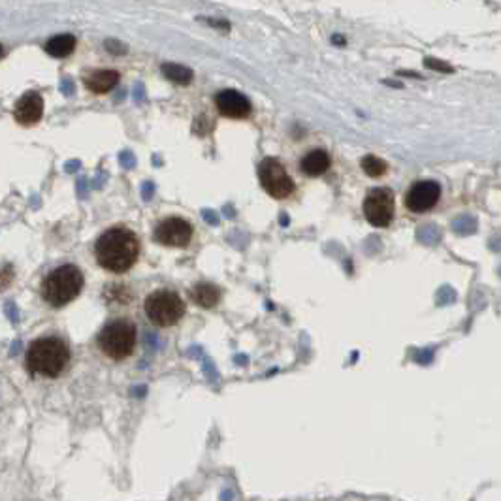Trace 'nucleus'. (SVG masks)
Returning a JSON list of instances; mask_svg holds the SVG:
<instances>
[{
    "instance_id": "obj_1",
    "label": "nucleus",
    "mask_w": 501,
    "mask_h": 501,
    "mask_svg": "<svg viewBox=\"0 0 501 501\" xmlns=\"http://www.w3.org/2000/svg\"><path fill=\"white\" fill-rule=\"evenodd\" d=\"M98 266L114 275L130 272L140 259V240L127 226H111L104 230L95 243Z\"/></svg>"
},
{
    "instance_id": "obj_2",
    "label": "nucleus",
    "mask_w": 501,
    "mask_h": 501,
    "mask_svg": "<svg viewBox=\"0 0 501 501\" xmlns=\"http://www.w3.org/2000/svg\"><path fill=\"white\" fill-rule=\"evenodd\" d=\"M70 345L59 336L36 337L26 347L25 368L34 377L55 379L70 364Z\"/></svg>"
},
{
    "instance_id": "obj_3",
    "label": "nucleus",
    "mask_w": 501,
    "mask_h": 501,
    "mask_svg": "<svg viewBox=\"0 0 501 501\" xmlns=\"http://www.w3.org/2000/svg\"><path fill=\"white\" fill-rule=\"evenodd\" d=\"M83 285H85V277L82 270L74 264H63L45 275L40 286V294L45 304L61 309L79 296Z\"/></svg>"
},
{
    "instance_id": "obj_4",
    "label": "nucleus",
    "mask_w": 501,
    "mask_h": 501,
    "mask_svg": "<svg viewBox=\"0 0 501 501\" xmlns=\"http://www.w3.org/2000/svg\"><path fill=\"white\" fill-rule=\"evenodd\" d=\"M138 345V326L130 318H114L96 334V347L109 360L121 362L132 356Z\"/></svg>"
},
{
    "instance_id": "obj_5",
    "label": "nucleus",
    "mask_w": 501,
    "mask_h": 501,
    "mask_svg": "<svg viewBox=\"0 0 501 501\" xmlns=\"http://www.w3.org/2000/svg\"><path fill=\"white\" fill-rule=\"evenodd\" d=\"M185 300L176 291L157 288L144 300V313L147 321L157 328H171L185 317Z\"/></svg>"
},
{
    "instance_id": "obj_6",
    "label": "nucleus",
    "mask_w": 501,
    "mask_h": 501,
    "mask_svg": "<svg viewBox=\"0 0 501 501\" xmlns=\"http://www.w3.org/2000/svg\"><path fill=\"white\" fill-rule=\"evenodd\" d=\"M259 179L262 189L275 200H285L296 189L285 164L277 157H266L262 160L259 164Z\"/></svg>"
},
{
    "instance_id": "obj_7",
    "label": "nucleus",
    "mask_w": 501,
    "mask_h": 501,
    "mask_svg": "<svg viewBox=\"0 0 501 501\" xmlns=\"http://www.w3.org/2000/svg\"><path fill=\"white\" fill-rule=\"evenodd\" d=\"M364 217L366 221L375 226V229H387L392 222L394 211H396V202L394 194L387 187H375L368 192V196L364 200Z\"/></svg>"
},
{
    "instance_id": "obj_8",
    "label": "nucleus",
    "mask_w": 501,
    "mask_h": 501,
    "mask_svg": "<svg viewBox=\"0 0 501 501\" xmlns=\"http://www.w3.org/2000/svg\"><path fill=\"white\" fill-rule=\"evenodd\" d=\"M192 236H194V229H192L191 222L183 217L171 215L159 221V224L155 226V232H153V240L162 247L185 249L191 245Z\"/></svg>"
},
{
    "instance_id": "obj_9",
    "label": "nucleus",
    "mask_w": 501,
    "mask_h": 501,
    "mask_svg": "<svg viewBox=\"0 0 501 501\" xmlns=\"http://www.w3.org/2000/svg\"><path fill=\"white\" fill-rule=\"evenodd\" d=\"M441 198V187L436 181H417L406 192L403 203L413 213H424L430 211Z\"/></svg>"
},
{
    "instance_id": "obj_10",
    "label": "nucleus",
    "mask_w": 501,
    "mask_h": 501,
    "mask_svg": "<svg viewBox=\"0 0 501 501\" xmlns=\"http://www.w3.org/2000/svg\"><path fill=\"white\" fill-rule=\"evenodd\" d=\"M44 115V98L36 91H29L13 106V119L20 123L21 127H34L40 123Z\"/></svg>"
},
{
    "instance_id": "obj_11",
    "label": "nucleus",
    "mask_w": 501,
    "mask_h": 501,
    "mask_svg": "<svg viewBox=\"0 0 501 501\" xmlns=\"http://www.w3.org/2000/svg\"><path fill=\"white\" fill-rule=\"evenodd\" d=\"M215 106L219 114L230 117V119H243L253 111V106L247 96L234 89L219 91L215 95Z\"/></svg>"
},
{
    "instance_id": "obj_12",
    "label": "nucleus",
    "mask_w": 501,
    "mask_h": 501,
    "mask_svg": "<svg viewBox=\"0 0 501 501\" xmlns=\"http://www.w3.org/2000/svg\"><path fill=\"white\" fill-rule=\"evenodd\" d=\"M121 74L111 68H100V70H89L83 74V85L85 89L95 95H106L119 83Z\"/></svg>"
},
{
    "instance_id": "obj_13",
    "label": "nucleus",
    "mask_w": 501,
    "mask_h": 501,
    "mask_svg": "<svg viewBox=\"0 0 501 501\" xmlns=\"http://www.w3.org/2000/svg\"><path fill=\"white\" fill-rule=\"evenodd\" d=\"M330 164V153L326 149H311L307 155H304V159L300 160V170L307 178H318V176L328 171Z\"/></svg>"
},
{
    "instance_id": "obj_14",
    "label": "nucleus",
    "mask_w": 501,
    "mask_h": 501,
    "mask_svg": "<svg viewBox=\"0 0 501 501\" xmlns=\"http://www.w3.org/2000/svg\"><path fill=\"white\" fill-rule=\"evenodd\" d=\"M221 288L213 283H196L189 291V298L202 309H213L221 302Z\"/></svg>"
},
{
    "instance_id": "obj_15",
    "label": "nucleus",
    "mask_w": 501,
    "mask_h": 501,
    "mask_svg": "<svg viewBox=\"0 0 501 501\" xmlns=\"http://www.w3.org/2000/svg\"><path fill=\"white\" fill-rule=\"evenodd\" d=\"M76 44L77 40L76 36H72V34H57V36H53L45 42L44 49L47 55L55 59H63V57H68L72 51L76 49Z\"/></svg>"
},
{
    "instance_id": "obj_16",
    "label": "nucleus",
    "mask_w": 501,
    "mask_h": 501,
    "mask_svg": "<svg viewBox=\"0 0 501 501\" xmlns=\"http://www.w3.org/2000/svg\"><path fill=\"white\" fill-rule=\"evenodd\" d=\"M162 74H164V77L171 79L174 83H179V85H187V83L192 82L191 68L179 66V64H171V63L162 64Z\"/></svg>"
},
{
    "instance_id": "obj_17",
    "label": "nucleus",
    "mask_w": 501,
    "mask_h": 501,
    "mask_svg": "<svg viewBox=\"0 0 501 501\" xmlns=\"http://www.w3.org/2000/svg\"><path fill=\"white\" fill-rule=\"evenodd\" d=\"M362 170L366 171L369 178H381L383 174L388 170V164L375 155H366L362 159Z\"/></svg>"
},
{
    "instance_id": "obj_18",
    "label": "nucleus",
    "mask_w": 501,
    "mask_h": 501,
    "mask_svg": "<svg viewBox=\"0 0 501 501\" xmlns=\"http://www.w3.org/2000/svg\"><path fill=\"white\" fill-rule=\"evenodd\" d=\"M426 66H430V68H436V70H443V72H452V68L449 64H443V63H436V61H431L428 59L426 61Z\"/></svg>"
}]
</instances>
